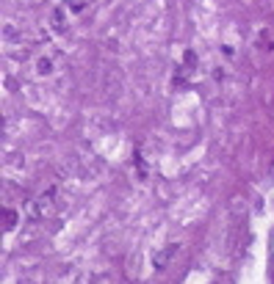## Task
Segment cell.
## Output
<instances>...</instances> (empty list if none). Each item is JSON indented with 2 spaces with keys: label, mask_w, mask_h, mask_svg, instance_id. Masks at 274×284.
<instances>
[{
  "label": "cell",
  "mask_w": 274,
  "mask_h": 284,
  "mask_svg": "<svg viewBox=\"0 0 274 284\" xmlns=\"http://www.w3.org/2000/svg\"><path fill=\"white\" fill-rule=\"evenodd\" d=\"M53 196H56V188H50L47 193H42L39 199H31L28 204H25V215H28L31 221H34V218H42V215H47L50 204H53Z\"/></svg>",
  "instance_id": "6da1fadb"
},
{
  "label": "cell",
  "mask_w": 274,
  "mask_h": 284,
  "mask_svg": "<svg viewBox=\"0 0 274 284\" xmlns=\"http://www.w3.org/2000/svg\"><path fill=\"white\" fill-rule=\"evenodd\" d=\"M53 28H58V31L67 28V20H64V8H56V14H53Z\"/></svg>",
  "instance_id": "7a4b0ae2"
},
{
  "label": "cell",
  "mask_w": 274,
  "mask_h": 284,
  "mask_svg": "<svg viewBox=\"0 0 274 284\" xmlns=\"http://www.w3.org/2000/svg\"><path fill=\"white\" fill-rule=\"evenodd\" d=\"M172 251H175V246H172V249H166V251H161V254L155 256V268H163V262H169V259H172Z\"/></svg>",
  "instance_id": "3957f363"
},
{
  "label": "cell",
  "mask_w": 274,
  "mask_h": 284,
  "mask_svg": "<svg viewBox=\"0 0 274 284\" xmlns=\"http://www.w3.org/2000/svg\"><path fill=\"white\" fill-rule=\"evenodd\" d=\"M14 223H17V215L11 213V210H3V229L8 232V229L14 226Z\"/></svg>",
  "instance_id": "277c9868"
},
{
  "label": "cell",
  "mask_w": 274,
  "mask_h": 284,
  "mask_svg": "<svg viewBox=\"0 0 274 284\" xmlns=\"http://www.w3.org/2000/svg\"><path fill=\"white\" fill-rule=\"evenodd\" d=\"M50 69H53V63H50L47 58H42V61H39V72H42V75H47Z\"/></svg>",
  "instance_id": "5b68a950"
},
{
  "label": "cell",
  "mask_w": 274,
  "mask_h": 284,
  "mask_svg": "<svg viewBox=\"0 0 274 284\" xmlns=\"http://www.w3.org/2000/svg\"><path fill=\"white\" fill-rule=\"evenodd\" d=\"M70 6H72V8H75V11H80V8H83V6H86V3H83V0H72Z\"/></svg>",
  "instance_id": "8992f818"
},
{
  "label": "cell",
  "mask_w": 274,
  "mask_h": 284,
  "mask_svg": "<svg viewBox=\"0 0 274 284\" xmlns=\"http://www.w3.org/2000/svg\"><path fill=\"white\" fill-rule=\"evenodd\" d=\"M272 284H274V276H272Z\"/></svg>",
  "instance_id": "52a82bcc"
}]
</instances>
